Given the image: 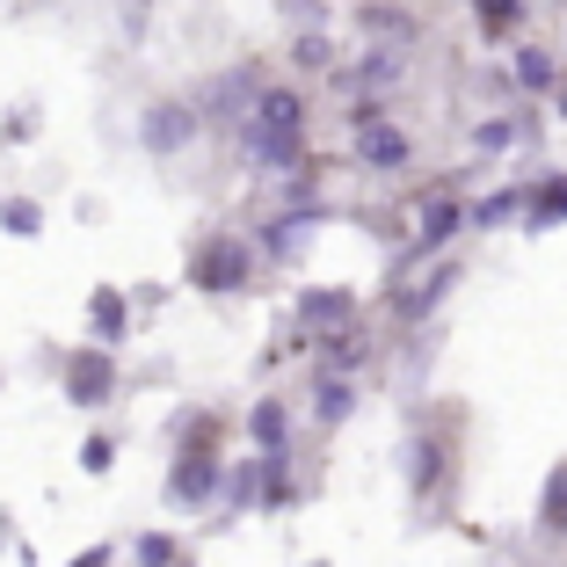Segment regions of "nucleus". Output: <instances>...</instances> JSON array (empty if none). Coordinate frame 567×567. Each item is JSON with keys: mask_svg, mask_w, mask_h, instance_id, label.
<instances>
[{"mask_svg": "<svg viewBox=\"0 0 567 567\" xmlns=\"http://www.w3.org/2000/svg\"><path fill=\"white\" fill-rule=\"evenodd\" d=\"M240 146H248V161L262 167V175H277V167H313L306 161V95L299 87H262L248 124H240Z\"/></svg>", "mask_w": 567, "mask_h": 567, "instance_id": "nucleus-1", "label": "nucleus"}, {"mask_svg": "<svg viewBox=\"0 0 567 567\" xmlns=\"http://www.w3.org/2000/svg\"><path fill=\"white\" fill-rule=\"evenodd\" d=\"M458 436H466V415H458V408H430V415L415 422V436H408V487H415L422 509L444 502V487L458 481Z\"/></svg>", "mask_w": 567, "mask_h": 567, "instance_id": "nucleus-2", "label": "nucleus"}, {"mask_svg": "<svg viewBox=\"0 0 567 567\" xmlns=\"http://www.w3.org/2000/svg\"><path fill=\"white\" fill-rule=\"evenodd\" d=\"M248 277H255V248L240 234H226V226L189 248V284L197 291H248Z\"/></svg>", "mask_w": 567, "mask_h": 567, "instance_id": "nucleus-3", "label": "nucleus"}, {"mask_svg": "<svg viewBox=\"0 0 567 567\" xmlns=\"http://www.w3.org/2000/svg\"><path fill=\"white\" fill-rule=\"evenodd\" d=\"M451 284H458V262L444 255V262H430L415 284H393V291H385V313L401 320V328H422V320H430L436 306L451 299Z\"/></svg>", "mask_w": 567, "mask_h": 567, "instance_id": "nucleus-4", "label": "nucleus"}, {"mask_svg": "<svg viewBox=\"0 0 567 567\" xmlns=\"http://www.w3.org/2000/svg\"><path fill=\"white\" fill-rule=\"evenodd\" d=\"M350 132H357V161H364L371 175H408V167H415V138L393 124V110H385V117L350 124Z\"/></svg>", "mask_w": 567, "mask_h": 567, "instance_id": "nucleus-5", "label": "nucleus"}, {"mask_svg": "<svg viewBox=\"0 0 567 567\" xmlns=\"http://www.w3.org/2000/svg\"><path fill=\"white\" fill-rule=\"evenodd\" d=\"M567 81V59L553 44H509V95H524V102H553V87Z\"/></svg>", "mask_w": 567, "mask_h": 567, "instance_id": "nucleus-6", "label": "nucleus"}, {"mask_svg": "<svg viewBox=\"0 0 567 567\" xmlns=\"http://www.w3.org/2000/svg\"><path fill=\"white\" fill-rule=\"evenodd\" d=\"M364 320V306H357V291H306L299 299V328H306V350H320L328 334L357 328Z\"/></svg>", "mask_w": 567, "mask_h": 567, "instance_id": "nucleus-7", "label": "nucleus"}, {"mask_svg": "<svg viewBox=\"0 0 567 567\" xmlns=\"http://www.w3.org/2000/svg\"><path fill=\"white\" fill-rule=\"evenodd\" d=\"M553 226H567V167H538L524 204V234H553Z\"/></svg>", "mask_w": 567, "mask_h": 567, "instance_id": "nucleus-8", "label": "nucleus"}, {"mask_svg": "<svg viewBox=\"0 0 567 567\" xmlns=\"http://www.w3.org/2000/svg\"><path fill=\"white\" fill-rule=\"evenodd\" d=\"M66 393H73L81 408H102V401H110V393H117V364H110V350H73Z\"/></svg>", "mask_w": 567, "mask_h": 567, "instance_id": "nucleus-9", "label": "nucleus"}, {"mask_svg": "<svg viewBox=\"0 0 567 567\" xmlns=\"http://www.w3.org/2000/svg\"><path fill=\"white\" fill-rule=\"evenodd\" d=\"M524 204H532V175L473 197V234H502V226H524Z\"/></svg>", "mask_w": 567, "mask_h": 567, "instance_id": "nucleus-10", "label": "nucleus"}, {"mask_svg": "<svg viewBox=\"0 0 567 567\" xmlns=\"http://www.w3.org/2000/svg\"><path fill=\"white\" fill-rule=\"evenodd\" d=\"M473 22H481V37H487V44H524L532 0H473Z\"/></svg>", "mask_w": 567, "mask_h": 567, "instance_id": "nucleus-11", "label": "nucleus"}, {"mask_svg": "<svg viewBox=\"0 0 567 567\" xmlns=\"http://www.w3.org/2000/svg\"><path fill=\"white\" fill-rule=\"evenodd\" d=\"M350 408H357V379L320 371V379H313V422H320V430H334V422H350Z\"/></svg>", "mask_w": 567, "mask_h": 567, "instance_id": "nucleus-12", "label": "nucleus"}, {"mask_svg": "<svg viewBox=\"0 0 567 567\" xmlns=\"http://www.w3.org/2000/svg\"><path fill=\"white\" fill-rule=\"evenodd\" d=\"M212 473H218V458H212V451H183V458H175V473H167V495H175V502L212 495Z\"/></svg>", "mask_w": 567, "mask_h": 567, "instance_id": "nucleus-13", "label": "nucleus"}, {"mask_svg": "<svg viewBox=\"0 0 567 567\" xmlns=\"http://www.w3.org/2000/svg\"><path fill=\"white\" fill-rule=\"evenodd\" d=\"M538 532H546V538H567V458L546 473V487H538Z\"/></svg>", "mask_w": 567, "mask_h": 567, "instance_id": "nucleus-14", "label": "nucleus"}, {"mask_svg": "<svg viewBox=\"0 0 567 567\" xmlns=\"http://www.w3.org/2000/svg\"><path fill=\"white\" fill-rule=\"evenodd\" d=\"M248 436L262 451H284V436H291V408H284V401H255L248 408Z\"/></svg>", "mask_w": 567, "mask_h": 567, "instance_id": "nucleus-15", "label": "nucleus"}, {"mask_svg": "<svg viewBox=\"0 0 567 567\" xmlns=\"http://www.w3.org/2000/svg\"><path fill=\"white\" fill-rule=\"evenodd\" d=\"M183 124L197 132V117H189V110H175V102H161V110L146 117V138H153V146H175V138H183Z\"/></svg>", "mask_w": 567, "mask_h": 567, "instance_id": "nucleus-16", "label": "nucleus"}, {"mask_svg": "<svg viewBox=\"0 0 567 567\" xmlns=\"http://www.w3.org/2000/svg\"><path fill=\"white\" fill-rule=\"evenodd\" d=\"M87 320H95V334H102V342H117V334H124V291H95Z\"/></svg>", "mask_w": 567, "mask_h": 567, "instance_id": "nucleus-17", "label": "nucleus"}, {"mask_svg": "<svg viewBox=\"0 0 567 567\" xmlns=\"http://www.w3.org/2000/svg\"><path fill=\"white\" fill-rule=\"evenodd\" d=\"M291 59H299L306 73H320V66H334V44H328V37H299V44H291Z\"/></svg>", "mask_w": 567, "mask_h": 567, "instance_id": "nucleus-18", "label": "nucleus"}, {"mask_svg": "<svg viewBox=\"0 0 567 567\" xmlns=\"http://www.w3.org/2000/svg\"><path fill=\"white\" fill-rule=\"evenodd\" d=\"M110 451H117V444H110V436H87V451H81V466H87V473H102V466H110Z\"/></svg>", "mask_w": 567, "mask_h": 567, "instance_id": "nucleus-19", "label": "nucleus"}, {"mask_svg": "<svg viewBox=\"0 0 567 567\" xmlns=\"http://www.w3.org/2000/svg\"><path fill=\"white\" fill-rule=\"evenodd\" d=\"M138 560H146V567H167V560H175V546H167V538H138Z\"/></svg>", "mask_w": 567, "mask_h": 567, "instance_id": "nucleus-20", "label": "nucleus"}, {"mask_svg": "<svg viewBox=\"0 0 567 567\" xmlns=\"http://www.w3.org/2000/svg\"><path fill=\"white\" fill-rule=\"evenodd\" d=\"M8 226H16V234H37V204H8Z\"/></svg>", "mask_w": 567, "mask_h": 567, "instance_id": "nucleus-21", "label": "nucleus"}, {"mask_svg": "<svg viewBox=\"0 0 567 567\" xmlns=\"http://www.w3.org/2000/svg\"><path fill=\"white\" fill-rule=\"evenodd\" d=\"M553 117H560V124H567V81H560V87H553Z\"/></svg>", "mask_w": 567, "mask_h": 567, "instance_id": "nucleus-22", "label": "nucleus"}]
</instances>
